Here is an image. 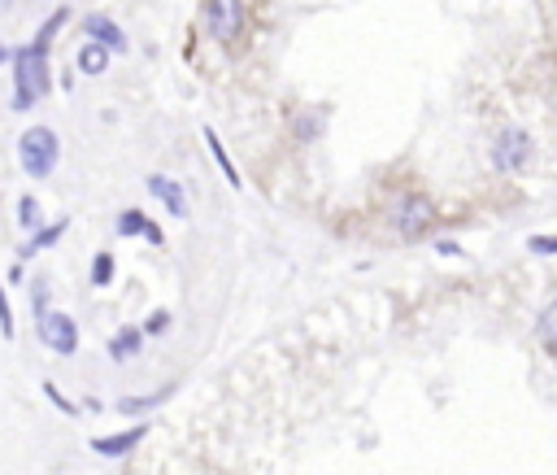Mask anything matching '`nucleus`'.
Instances as JSON below:
<instances>
[{
  "label": "nucleus",
  "mask_w": 557,
  "mask_h": 475,
  "mask_svg": "<svg viewBox=\"0 0 557 475\" xmlns=\"http://www.w3.org/2000/svg\"><path fill=\"white\" fill-rule=\"evenodd\" d=\"M52 87V70H48V52H39L35 44L17 48L13 52V105L17 109H30L48 96Z\"/></svg>",
  "instance_id": "nucleus-1"
},
{
  "label": "nucleus",
  "mask_w": 557,
  "mask_h": 475,
  "mask_svg": "<svg viewBox=\"0 0 557 475\" xmlns=\"http://www.w3.org/2000/svg\"><path fill=\"white\" fill-rule=\"evenodd\" d=\"M535 139H531V131H522V126H505L496 139H492V170H500V174H527L531 166H535Z\"/></svg>",
  "instance_id": "nucleus-2"
},
{
  "label": "nucleus",
  "mask_w": 557,
  "mask_h": 475,
  "mask_svg": "<svg viewBox=\"0 0 557 475\" xmlns=\"http://www.w3.org/2000/svg\"><path fill=\"white\" fill-rule=\"evenodd\" d=\"M57 157H61V144H57V135H52L48 126H26V131H22V139H17V161H22V170H26L30 179H48L52 166H57Z\"/></svg>",
  "instance_id": "nucleus-3"
},
{
  "label": "nucleus",
  "mask_w": 557,
  "mask_h": 475,
  "mask_svg": "<svg viewBox=\"0 0 557 475\" xmlns=\"http://www.w3.org/2000/svg\"><path fill=\"white\" fill-rule=\"evenodd\" d=\"M392 227L400 240H422L435 231V200L426 192H405L392 205Z\"/></svg>",
  "instance_id": "nucleus-4"
},
{
  "label": "nucleus",
  "mask_w": 557,
  "mask_h": 475,
  "mask_svg": "<svg viewBox=\"0 0 557 475\" xmlns=\"http://www.w3.org/2000/svg\"><path fill=\"white\" fill-rule=\"evenodd\" d=\"M205 31L218 44H235L244 31V0H205Z\"/></svg>",
  "instance_id": "nucleus-5"
},
{
  "label": "nucleus",
  "mask_w": 557,
  "mask_h": 475,
  "mask_svg": "<svg viewBox=\"0 0 557 475\" xmlns=\"http://www.w3.org/2000/svg\"><path fill=\"white\" fill-rule=\"evenodd\" d=\"M39 340L52 349V353H61V357H70L74 349H78V322L70 318V314H44L39 318Z\"/></svg>",
  "instance_id": "nucleus-6"
},
{
  "label": "nucleus",
  "mask_w": 557,
  "mask_h": 475,
  "mask_svg": "<svg viewBox=\"0 0 557 475\" xmlns=\"http://www.w3.org/2000/svg\"><path fill=\"white\" fill-rule=\"evenodd\" d=\"M148 192L174 214V218H187V196H183V183H174L170 174H148Z\"/></svg>",
  "instance_id": "nucleus-7"
},
{
  "label": "nucleus",
  "mask_w": 557,
  "mask_h": 475,
  "mask_svg": "<svg viewBox=\"0 0 557 475\" xmlns=\"http://www.w3.org/2000/svg\"><path fill=\"white\" fill-rule=\"evenodd\" d=\"M144 436H148V423L126 427V431H117V436H96V440H91V449H96V453H104V458H122V453H131Z\"/></svg>",
  "instance_id": "nucleus-8"
},
{
  "label": "nucleus",
  "mask_w": 557,
  "mask_h": 475,
  "mask_svg": "<svg viewBox=\"0 0 557 475\" xmlns=\"http://www.w3.org/2000/svg\"><path fill=\"white\" fill-rule=\"evenodd\" d=\"M83 26H87V35H91L96 44H104L109 52H113V48H126V35H122V26H117L109 13H87Z\"/></svg>",
  "instance_id": "nucleus-9"
},
{
  "label": "nucleus",
  "mask_w": 557,
  "mask_h": 475,
  "mask_svg": "<svg viewBox=\"0 0 557 475\" xmlns=\"http://www.w3.org/2000/svg\"><path fill=\"white\" fill-rule=\"evenodd\" d=\"M117 235H144L148 244H161V227H152V218L144 209H122L117 214Z\"/></svg>",
  "instance_id": "nucleus-10"
},
{
  "label": "nucleus",
  "mask_w": 557,
  "mask_h": 475,
  "mask_svg": "<svg viewBox=\"0 0 557 475\" xmlns=\"http://www.w3.org/2000/svg\"><path fill=\"white\" fill-rule=\"evenodd\" d=\"M535 336H540V349L557 362V296L540 309V318H535Z\"/></svg>",
  "instance_id": "nucleus-11"
},
{
  "label": "nucleus",
  "mask_w": 557,
  "mask_h": 475,
  "mask_svg": "<svg viewBox=\"0 0 557 475\" xmlns=\"http://www.w3.org/2000/svg\"><path fill=\"white\" fill-rule=\"evenodd\" d=\"M139 344H144V331H139V327H122V331L109 340V357H113V362H126V357L139 353Z\"/></svg>",
  "instance_id": "nucleus-12"
},
{
  "label": "nucleus",
  "mask_w": 557,
  "mask_h": 475,
  "mask_svg": "<svg viewBox=\"0 0 557 475\" xmlns=\"http://www.w3.org/2000/svg\"><path fill=\"white\" fill-rule=\"evenodd\" d=\"M104 65H109V48L96 44V39H87V44L78 48V70H83V74H104Z\"/></svg>",
  "instance_id": "nucleus-13"
},
{
  "label": "nucleus",
  "mask_w": 557,
  "mask_h": 475,
  "mask_svg": "<svg viewBox=\"0 0 557 475\" xmlns=\"http://www.w3.org/2000/svg\"><path fill=\"white\" fill-rule=\"evenodd\" d=\"M326 131V118H322V109H305V113H296V139H318Z\"/></svg>",
  "instance_id": "nucleus-14"
},
{
  "label": "nucleus",
  "mask_w": 557,
  "mask_h": 475,
  "mask_svg": "<svg viewBox=\"0 0 557 475\" xmlns=\"http://www.w3.org/2000/svg\"><path fill=\"white\" fill-rule=\"evenodd\" d=\"M205 144H209V153H213V161L222 166V174H226V183H231V187H239V170H235V166H231V157L222 153V139H218V131H209V126H205Z\"/></svg>",
  "instance_id": "nucleus-15"
},
{
  "label": "nucleus",
  "mask_w": 557,
  "mask_h": 475,
  "mask_svg": "<svg viewBox=\"0 0 557 475\" xmlns=\"http://www.w3.org/2000/svg\"><path fill=\"white\" fill-rule=\"evenodd\" d=\"M65 227H70V218H61V222H52V227H44V231H35V240H30L26 248H22V257H35V248H48V244H57Z\"/></svg>",
  "instance_id": "nucleus-16"
},
{
  "label": "nucleus",
  "mask_w": 557,
  "mask_h": 475,
  "mask_svg": "<svg viewBox=\"0 0 557 475\" xmlns=\"http://www.w3.org/2000/svg\"><path fill=\"white\" fill-rule=\"evenodd\" d=\"M65 17H70V9H52V13H48V22H44V26H39V35H35V48H39V52H48V39L61 31V22H65Z\"/></svg>",
  "instance_id": "nucleus-17"
},
{
  "label": "nucleus",
  "mask_w": 557,
  "mask_h": 475,
  "mask_svg": "<svg viewBox=\"0 0 557 475\" xmlns=\"http://www.w3.org/2000/svg\"><path fill=\"white\" fill-rule=\"evenodd\" d=\"M17 222H22L26 231H39V200H35V196H22V200H17Z\"/></svg>",
  "instance_id": "nucleus-18"
},
{
  "label": "nucleus",
  "mask_w": 557,
  "mask_h": 475,
  "mask_svg": "<svg viewBox=\"0 0 557 475\" xmlns=\"http://www.w3.org/2000/svg\"><path fill=\"white\" fill-rule=\"evenodd\" d=\"M109 279H113V253H96V257H91V283L104 288Z\"/></svg>",
  "instance_id": "nucleus-19"
},
{
  "label": "nucleus",
  "mask_w": 557,
  "mask_h": 475,
  "mask_svg": "<svg viewBox=\"0 0 557 475\" xmlns=\"http://www.w3.org/2000/svg\"><path fill=\"white\" fill-rule=\"evenodd\" d=\"M165 397H170V388H165V392H152V397H139V401H135V397H126V401H122V410H126V414H139V410H148V405H161Z\"/></svg>",
  "instance_id": "nucleus-20"
},
{
  "label": "nucleus",
  "mask_w": 557,
  "mask_h": 475,
  "mask_svg": "<svg viewBox=\"0 0 557 475\" xmlns=\"http://www.w3.org/2000/svg\"><path fill=\"white\" fill-rule=\"evenodd\" d=\"M0 336H4V340H13V309H9L4 288H0Z\"/></svg>",
  "instance_id": "nucleus-21"
},
{
  "label": "nucleus",
  "mask_w": 557,
  "mask_h": 475,
  "mask_svg": "<svg viewBox=\"0 0 557 475\" xmlns=\"http://www.w3.org/2000/svg\"><path fill=\"white\" fill-rule=\"evenodd\" d=\"M165 327H170V309H157V314L144 322V336H161Z\"/></svg>",
  "instance_id": "nucleus-22"
},
{
  "label": "nucleus",
  "mask_w": 557,
  "mask_h": 475,
  "mask_svg": "<svg viewBox=\"0 0 557 475\" xmlns=\"http://www.w3.org/2000/svg\"><path fill=\"white\" fill-rule=\"evenodd\" d=\"M527 248H531V253H557V235H531Z\"/></svg>",
  "instance_id": "nucleus-23"
},
{
  "label": "nucleus",
  "mask_w": 557,
  "mask_h": 475,
  "mask_svg": "<svg viewBox=\"0 0 557 475\" xmlns=\"http://www.w3.org/2000/svg\"><path fill=\"white\" fill-rule=\"evenodd\" d=\"M435 248H440V253H444V257H461V248H457V244H453V240H435Z\"/></svg>",
  "instance_id": "nucleus-24"
},
{
  "label": "nucleus",
  "mask_w": 557,
  "mask_h": 475,
  "mask_svg": "<svg viewBox=\"0 0 557 475\" xmlns=\"http://www.w3.org/2000/svg\"><path fill=\"white\" fill-rule=\"evenodd\" d=\"M44 392H48V397H52V401H57V410H74V405H70V401H65V397H61V392H57V388H52V383H44Z\"/></svg>",
  "instance_id": "nucleus-25"
},
{
  "label": "nucleus",
  "mask_w": 557,
  "mask_h": 475,
  "mask_svg": "<svg viewBox=\"0 0 557 475\" xmlns=\"http://www.w3.org/2000/svg\"><path fill=\"white\" fill-rule=\"evenodd\" d=\"M4 57H9V48H4V44H0V61H4Z\"/></svg>",
  "instance_id": "nucleus-26"
},
{
  "label": "nucleus",
  "mask_w": 557,
  "mask_h": 475,
  "mask_svg": "<svg viewBox=\"0 0 557 475\" xmlns=\"http://www.w3.org/2000/svg\"><path fill=\"white\" fill-rule=\"evenodd\" d=\"M4 4H9V0H0V13H4Z\"/></svg>",
  "instance_id": "nucleus-27"
}]
</instances>
